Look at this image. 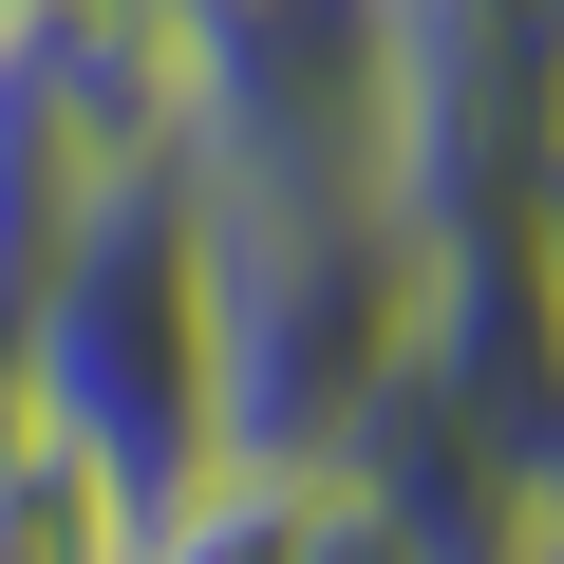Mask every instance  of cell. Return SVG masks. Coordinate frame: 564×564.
Segmentation results:
<instances>
[{
    "mask_svg": "<svg viewBox=\"0 0 564 564\" xmlns=\"http://www.w3.org/2000/svg\"><path fill=\"white\" fill-rule=\"evenodd\" d=\"M0 20H39V0H0Z\"/></svg>",
    "mask_w": 564,
    "mask_h": 564,
    "instance_id": "5",
    "label": "cell"
},
{
    "mask_svg": "<svg viewBox=\"0 0 564 564\" xmlns=\"http://www.w3.org/2000/svg\"><path fill=\"white\" fill-rule=\"evenodd\" d=\"M0 395H20V433L95 452L132 489V527L226 470V433H207V226H188V151L132 170V188H95L39 245L20 321H0Z\"/></svg>",
    "mask_w": 564,
    "mask_h": 564,
    "instance_id": "2",
    "label": "cell"
},
{
    "mask_svg": "<svg viewBox=\"0 0 564 564\" xmlns=\"http://www.w3.org/2000/svg\"><path fill=\"white\" fill-rule=\"evenodd\" d=\"M207 226V433L226 470H339L377 377L433 339V226L395 188H188Z\"/></svg>",
    "mask_w": 564,
    "mask_h": 564,
    "instance_id": "1",
    "label": "cell"
},
{
    "mask_svg": "<svg viewBox=\"0 0 564 564\" xmlns=\"http://www.w3.org/2000/svg\"><path fill=\"white\" fill-rule=\"evenodd\" d=\"M151 527H132V489L95 470V452H57V433H0V564H132Z\"/></svg>",
    "mask_w": 564,
    "mask_h": 564,
    "instance_id": "3",
    "label": "cell"
},
{
    "mask_svg": "<svg viewBox=\"0 0 564 564\" xmlns=\"http://www.w3.org/2000/svg\"><path fill=\"white\" fill-rule=\"evenodd\" d=\"M302 564H433V545H414V527H377L358 489H321V527H302Z\"/></svg>",
    "mask_w": 564,
    "mask_h": 564,
    "instance_id": "4",
    "label": "cell"
}]
</instances>
